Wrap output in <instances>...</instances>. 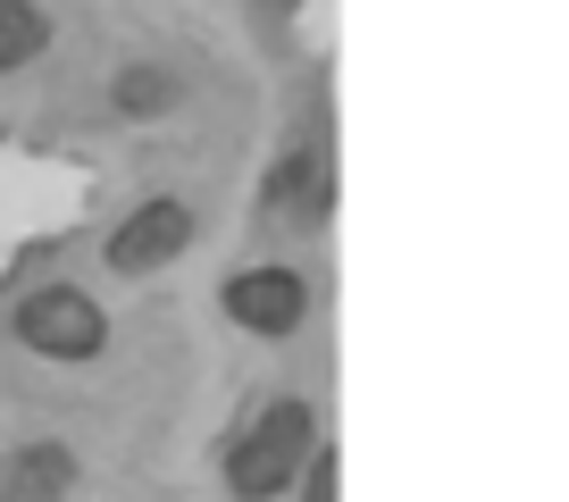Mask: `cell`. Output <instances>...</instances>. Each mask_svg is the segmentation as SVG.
I'll list each match as a JSON object with an SVG mask.
<instances>
[{
  "instance_id": "9c48e42d",
  "label": "cell",
  "mask_w": 569,
  "mask_h": 502,
  "mask_svg": "<svg viewBox=\"0 0 569 502\" xmlns=\"http://www.w3.org/2000/svg\"><path fill=\"white\" fill-rule=\"evenodd\" d=\"M268 9H293V0H268Z\"/></svg>"
},
{
  "instance_id": "52a82bcc",
  "label": "cell",
  "mask_w": 569,
  "mask_h": 502,
  "mask_svg": "<svg viewBox=\"0 0 569 502\" xmlns=\"http://www.w3.org/2000/svg\"><path fill=\"white\" fill-rule=\"evenodd\" d=\"M168 101H177V76H160V68H126L118 76V109L126 118H160Z\"/></svg>"
},
{
  "instance_id": "3957f363",
  "label": "cell",
  "mask_w": 569,
  "mask_h": 502,
  "mask_svg": "<svg viewBox=\"0 0 569 502\" xmlns=\"http://www.w3.org/2000/svg\"><path fill=\"white\" fill-rule=\"evenodd\" d=\"M227 319L251 327V335H293L310 319V285L293 269H251V277L227 285Z\"/></svg>"
},
{
  "instance_id": "ba28073f",
  "label": "cell",
  "mask_w": 569,
  "mask_h": 502,
  "mask_svg": "<svg viewBox=\"0 0 569 502\" xmlns=\"http://www.w3.org/2000/svg\"><path fill=\"white\" fill-rule=\"evenodd\" d=\"M268 201H277V210H293V201H302V210H319V160H310V151H284Z\"/></svg>"
},
{
  "instance_id": "8992f818",
  "label": "cell",
  "mask_w": 569,
  "mask_h": 502,
  "mask_svg": "<svg viewBox=\"0 0 569 502\" xmlns=\"http://www.w3.org/2000/svg\"><path fill=\"white\" fill-rule=\"evenodd\" d=\"M42 42H51V18H42L34 0H0V76L42 59Z\"/></svg>"
},
{
  "instance_id": "5b68a950",
  "label": "cell",
  "mask_w": 569,
  "mask_h": 502,
  "mask_svg": "<svg viewBox=\"0 0 569 502\" xmlns=\"http://www.w3.org/2000/svg\"><path fill=\"white\" fill-rule=\"evenodd\" d=\"M68 485H76V461H68V452H51V444H42V452H18V461L0 469V502H26V494H68Z\"/></svg>"
},
{
  "instance_id": "277c9868",
  "label": "cell",
  "mask_w": 569,
  "mask_h": 502,
  "mask_svg": "<svg viewBox=\"0 0 569 502\" xmlns=\"http://www.w3.org/2000/svg\"><path fill=\"white\" fill-rule=\"evenodd\" d=\"M193 243V218H184V201H142L134 218H126L118 234H109V260H118L126 277L160 269V260H177V251Z\"/></svg>"
},
{
  "instance_id": "7a4b0ae2",
  "label": "cell",
  "mask_w": 569,
  "mask_h": 502,
  "mask_svg": "<svg viewBox=\"0 0 569 502\" xmlns=\"http://www.w3.org/2000/svg\"><path fill=\"white\" fill-rule=\"evenodd\" d=\"M18 335L34 343V352H51V360H92V352L109 343V319H101V302H92V293L42 285L34 302H18Z\"/></svg>"
},
{
  "instance_id": "6da1fadb",
  "label": "cell",
  "mask_w": 569,
  "mask_h": 502,
  "mask_svg": "<svg viewBox=\"0 0 569 502\" xmlns=\"http://www.w3.org/2000/svg\"><path fill=\"white\" fill-rule=\"evenodd\" d=\"M302 452H310V402H277L260 411V428L227 452V485L234 494H284L302 478Z\"/></svg>"
}]
</instances>
